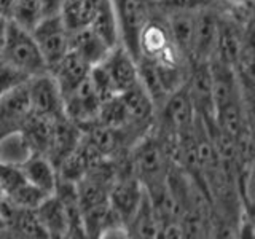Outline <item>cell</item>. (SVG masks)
Listing matches in <instances>:
<instances>
[{
	"label": "cell",
	"mask_w": 255,
	"mask_h": 239,
	"mask_svg": "<svg viewBox=\"0 0 255 239\" xmlns=\"http://www.w3.org/2000/svg\"><path fill=\"white\" fill-rule=\"evenodd\" d=\"M243 45V29L241 26L230 18L220 16V27H219V42L212 58H217L223 62H228L231 66H238L239 53Z\"/></svg>",
	"instance_id": "obj_17"
},
{
	"label": "cell",
	"mask_w": 255,
	"mask_h": 239,
	"mask_svg": "<svg viewBox=\"0 0 255 239\" xmlns=\"http://www.w3.org/2000/svg\"><path fill=\"white\" fill-rule=\"evenodd\" d=\"M126 117H128V126H148L151 118L155 114V104L148 96V93L143 90L140 82H137L129 90L120 94Z\"/></svg>",
	"instance_id": "obj_13"
},
{
	"label": "cell",
	"mask_w": 255,
	"mask_h": 239,
	"mask_svg": "<svg viewBox=\"0 0 255 239\" xmlns=\"http://www.w3.org/2000/svg\"><path fill=\"white\" fill-rule=\"evenodd\" d=\"M30 115L29 88L24 82L0 98V139L22 131Z\"/></svg>",
	"instance_id": "obj_8"
},
{
	"label": "cell",
	"mask_w": 255,
	"mask_h": 239,
	"mask_svg": "<svg viewBox=\"0 0 255 239\" xmlns=\"http://www.w3.org/2000/svg\"><path fill=\"white\" fill-rule=\"evenodd\" d=\"M62 104H64V115L70 121H74L77 126L85 127L88 124L98 121L102 101L94 88L91 74L77 88H74L72 91L62 96Z\"/></svg>",
	"instance_id": "obj_5"
},
{
	"label": "cell",
	"mask_w": 255,
	"mask_h": 239,
	"mask_svg": "<svg viewBox=\"0 0 255 239\" xmlns=\"http://www.w3.org/2000/svg\"><path fill=\"white\" fill-rule=\"evenodd\" d=\"M34 153L27 143L24 134L14 132L0 139V161L10 164H22L26 159Z\"/></svg>",
	"instance_id": "obj_25"
},
{
	"label": "cell",
	"mask_w": 255,
	"mask_h": 239,
	"mask_svg": "<svg viewBox=\"0 0 255 239\" xmlns=\"http://www.w3.org/2000/svg\"><path fill=\"white\" fill-rule=\"evenodd\" d=\"M13 2H14V0H0V14H3V16H6V18H8Z\"/></svg>",
	"instance_id": "obj_30"
},
{
	"label": "cell",
	"mask_w": 255,
	"mask_h": 239,
	"mask_svg": "<svg viewBox=\"0 0 255 239\" xmlns=\"http://www.w3.org/2000/svg\"><path fill=\"white\" fill-rule=\"evenodd\" d=\"M5 230H6V223H5V220H3L2 215H0V235L5 233Z\"/></svg>",
	"instance_id": "obj_32"
},
{
	"label": "cell",
	"mask_w": 255,
	"mask_h": 239,
	"mask_svg": "<svg viewBox=\"0 0 255 239\" xmlns=\"http://www.w3.org/2000/svg\"><path fill=\"white\" fill-rule=\"evenodd\" d=\"M114 5L118 16L120 42L137 61L140 58V30L148 19L147 3L145 0H118V2H114Z\"/></svg>",
	"instance_id": "obj_6"
},
{
	"label": "cell",
	"mask_w": 255,
	"mask_h": 239,
	"mask_svg": "<svg viewBox=\"0 0 255 239\" xmlns=\"http://www.w3.org/2000/svg\"><path fill=\"white\" fill-rule=\"evenodd\" d=\"M219 27L220 14L214 11L212 6H206L196 11L195 35L188 62H203L212 58L219 42Z\"/></svg>",
	"instance_id": "obj_9"
},
{
	"label": "cell",
	"mask_w": 255,
	"mask_h": 239,
	"mask_svg": "<svg viewBox=\"0 0 255 239\" xmlns=\"http://www.w3.org/2000/svg\"><path fill=\"white\" fill-rule=\"evenodd\" d=\"M0 61L29 78L48 72L45 59L32 34L11 19L8 24V38Z\"/></svg>",
	"instance_id": "obj_2"
},
{
	"label": "cell",
	"mask_w": 255,
	"mask_h": 239,
	"mask_svg": "<svg viewBox=\"0 0 255 239\" xmlns=\"http://www.w3.org/2000/svg\"><path fill=\"white\" fill-rule=\"evenodd\" d=\"M64 0H42V6H43V16H50V14H58L62 10Z\"/></svg>",
	"instance_id": "obj_28"
},
{
	"label": "cell",
	"mask_w": 255,
	"mask_h": 239,
	"mask_svg": "<svg viewBox=\"0 0 255 239\" xmlns=\"http://www.w3.org/2000/svg\"><path fill=\"white\" fill-rule=\"evenodd\" d=\"M195 117L196 110L191 102L185 82V85H182L179 90L167 96V99L161 106V118L167 131L179 134L193 126Z\"/></svg>",
	"instance_id": "obj_10"
},
{
	"label": "cell",
	"mask_w": 255,
	"mask_h": 239,
	"mask_svg": "<svg viewBox=\"0 0 255 239\" xmlns=\"http://www.w3.org/2000/svg\"><path fill=\"white\" fill-rule=\"evenodd\" d=\"M102 2L104 0H72V2L64 3L61 16L69 32L90 26Z\"/></svg>",
	"instance_id": "obj_23"
},
{
	"label": "cell",
	"mask_w": 255,
	"mask_h": 239,
	"mask_svg": "<svg viewBox=\"0 0 255 239\" xmlns=\"http://www.w3.org/2000/svg\"><path fill=\"white\" fill-rule=\"evenodd\" d=\"M8 18L30 32L43 18L42 0H14Z\"/></svg>",
	"instance_id": "obj_24"
},
{
	"label": "cell",
	"mask_w": 255,
	"mask_h": 239,
	"mask_svg": "<svg viewBox=\"0 0 255 239\" xmlns=\"http://www.w3.org/2000/svg\"><path fill=\"white\" fill-rule=\"evenodd\" d=\"M156 5L166 13L174 11H198L201 8L212 6L217 0H155Z\"/></svg>",
	"instance_id": "obj_26"
},
{
	"label": "cell",
	"mask_w": 255,
	"mask_h": 239,
	"mask_svg": "<svg viewBox=\"0 0 255 239\" xmlns=\"http://www.w3.org/2000/svg\"><path fill=\"white\" fill-rule=\"evenodd\" d=\"M91 80L102 102L125 93L139 82L137 61L120 43L91 69Z\"/></svg>",
	"instance_id": "obj_1"
},
{
	"label": "cell",
	"mask_w": 255,
	"mask_h": 239,
	"mask_svg": "<svg viewBox=\"0 0 255 239\" xmlns=\"http://www.w3.org/2000/svg\"><path fill=\"white\" fill-rule=\"evenodd\" d=\"M30 34L43 56L48 72H51L70 50V32L61 13L43 16Z\"/></svg>",
	"instance_id": "obj_3"
},
{
	"label": "cell",
	"mask_w": 255,
	"mask_h": 239,
	"mask_svg": "<svg viewBox=\"0 0 255 239\" xmlns=\"http://www.w3.org/2000/svg\"><path fill=\"white\" fill-rule=\"evenodd\" d=\"M85 129L86 132L83 142L101 158L112 156L122 147V132L125 129H118V127L104 124L101 121L85 126Z\"/></svg>",
	"instance_id": "obj_16"
},
{
	"label": "cell",
	"mask_w": 255,
	"mask_h": 239,
	"mask_svg": "<svg viewBox=\"0 0 255 239\" xmlns=\"http://www.w3.org/2000/svg\"><path fill=\"white\" fill-rule=\"evenodd\" d=\"M128 235L134 238H143V239H151V238H159V230H161V223L156 217L153 206H151L150 199L143 190V196L139 207L132 214L129 222L126 223Z\"/></svg>",
	"instance_id": "obj_20"
},
{
	"label": "cell",
	"mask_w": 255,
	"mask_h": 239,
	"mask_svg": "<svg viewBox=\"0 0 255 239\" xmlns=\"http://www.w3.org/2000/svg\"><path fill=\"white\" fill-rule=\"evenodd\" d=\"M21 166L26 179L46 195H53L58 185V171L46 155L32 153Z\"/></svg>",
	"instance_id": "obj_15"
},
{
	"label": "cell",
	"mask_w": 255,
	"mask_h": 239,
	"mask_svg": "<svg viewBox=\"0 0 255 239\" xmlns=\"http://www.w3.org/2000/svg\"><path fill=\"white\" fill-rule=\"evenodd\" d=\"M8 24H10V18L0 14V56L3 53V48L6 45V38H8Z\"/></svg>",
	"instance_id": "obj_29"
},
{
	"label": "cell",
	"mask_w": 255,
	"mask_h": 239,
	"mask_svg": "<svg viewBox=\"0 0 255 239\" xmlns=\"http://www.w3.org/2000/svg\"><path fill=\"white\" fill-rule=\"evenodd\" d=\"M227 2L233 3L235 6H244L247 3H251V0H227Z\"/></svg>",
	"instance_id": "obj_31"
},
{
	"label": "cell",
	"mask_w": 255,
	"mask_h": 239,
	"mask_svg": "<svg viewBox=\"0 0 255 239\" xmlns=\"http://www.w3.org/2000/svg\"><path fill=\"white\" fill-rule=\"evenodd\" d=\"M90 27L109 48H114L122 43L120 42L118 16L114 0H104L98 8V11H96Z\"/></svg>",
	"instance_id": "obj_22"
},
{
	"label": "cell",
	"mask_w": 255,
	"mask_h": 239,
	"mask_svg": "<svg viewBox=\"0 0 255 239\" xmlns=\"http://www.w3.org/2000/svg\"><path fill=\"white\" fill-rule=\"evenodd\" d=\"M195 21H196V11H174L167 13V29L172 40V45L177 48V51L190 59L191 43H193L195 35Z\"/></svg>",
	"instance_id": "obj_18"
},
{
	"label": "cell",
	"mask_w": 255,
	"mask_h": 239,
	"mask_svg": "<svg viewBox=\"0 0 255 239\" xmlns=\"http://www.w3.org/2000/svg\"><path fill=\"white\" fill-rule=\"evenodd\" d=\"M167 161H169V155H167L163 139L159 140L147 135L135 145L134 150V175L142 182L143 187L164 182L169 172Z\"/></svg>",
	"instance_id": "obj_4"
},
{
	"label": "cell",
	"mask_w": 255,
	"mask_h": 239,
	"mask_svg": "<svg viewBox=\"0 0 255 239\" xmlns=\"http://www.w3.org/2000/svg\"><path fill=\"white\" fill-rule=\"evenodd\" d=\"M37 215L46 230L48 238H69V220L61 199L54 193L37 207Z\"/></svg>",
	"instance_id": "obj_19"
},
{
	"label": "cell",
	"mask_w": 255,
	"mask_h": 239,
	"mask_svg": "<svg viewBox=\"0 0 255 239\" xmlns=\"http://www.w3.org/2000/svg\"><path fill=\"white\" fill-rule=\"evenodd\" d=\"M5 201V195H3V190L0 188V204H2Z\"/></svg>",
	"instance_id": "obj_33"
},
{
	"label": "cell",
	"mask_w": 255,
	"mask_h": 239,
	"mask_svg": "<svg viewBox=\"0 0 255 239\" xmlns=\"http://www.w3.org/2000/svg\"><path fill=\"white\" fill-rule=\"evenodd\" d=\"M143 196V185L135 175H126V177L117 180L110 188L109 201L118 217L125 222V225L132 214L139 207Z\"/></svg>",
	"instance_id": "obj_11"
},
{
	"label": "cell",
	"mask_w": 255,
	"mask_h": 239,
	"mask_svg": "<svg viewBox=\"0 0 255 239\" xmlns=\"http://www.w3.org/2000/svg\"><path fill=\"white\" fill-rule=\"evenodd\" d=\"M27 88L32 115L43 118H56L64 115V104L59 85L50 72L29 78Z\"/></svg>",
	"instance_id": "obj_7"
},
{
	"label": "cell",
	"mask_w": 255,
	"mask_h": 239,
	"mask_svg": "<svg viewBox=\"0 0 255 239\" xmlns=\"http://www.w3.org/2000/svg\"><path fill=\"white\" fill-rule=\"evenodd\" d=\"M93 66L86 62L82 56L75 53L74 50H69L67 54L59 61L50 74L54 77V80L59 85L61 94H67L74 88H77L85 78L90 77Z\"/></svg>",
	"instance_id": "obj_12"
},
{
	"label": "cell",
	"mask_w": 255,
	"mask_h": 239,
	"mask_svg": "<svg viewBox=\"0 0 255 239\" xmlns=\"http://www.w3.org/2000/svg\"><path fill=\"white\" fill-rule=\"evenodd\" d=\"M172 46L174 45L166 21L161 22L158 19L148 18L145 26L140 30V37H139L140 56H145V58L150 59H158L164 53L169 51Z\"/></svg>",
	"instance_id": "obj_14"
},
{
	"label": "cell",
	"mask_w": 255,
	"mask_h": 239,
	"mask_svg": "<svg viewBox=\"0 0 255 239\" xmlns=\"http://www.w3.org/2000/svg\"><path fill=\"white\" fill-rule=\"evenodd\" d=\"M70 50L78 53L91 66L99 64L112 50L94 34L90 26L70 32Z\"/></svg>",
	"instance_id": "obj_21"
},
{
	"label": "cell",
	"mask_w": 255,
	"mask_h": 239,
	"mask_svg": "<svg viewBox=\"0 0 255 239\" xmlns=\"http://www.w3.org/2000/svg\"><path fill=\"white\" fill-rule=\"evenodd\" d=\"M29 77H26L21 72H18L16 69L6 66L5 62L0 61V98L3 94H6L8 91H11L13 88H16L18 85L27 82Z\"/></svg>",
	"instance_id": "obj_27"
},
{
	"label": "cell",
	"mask_w": 255,
	"mask_h": 239,
	"mask_svg": "<svg viewBox=\"0 0 255 239\" xmlns=\"http://www.w3.org/2000/svg\"><path fill=\"white\" fill-rule=\"evenodd\" d=\"M114 2H118V0H114Z\"/></svg>",
	"instance_id": "obj_34"
}]
</instances>
